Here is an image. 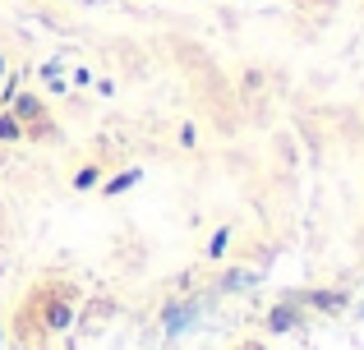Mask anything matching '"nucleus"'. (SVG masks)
I'll return each instance as SVG.
<instances>
[{"label": "nucleus", "mask_w": 364, "mask_h": 350, "mask_svg": "<svg viewBox=\"0 0 364 350\" xmlns=\"http://www.w3.org/2000/svg\"><path fill=\"white\" fill-rule=\"evenodd\" d=\"M37 300V323H42V337H60L74 327V318H79V286H70V281H51V286L33 290Z\"/></svg>", "instance_id": "nucleus-1"}, {"label": "nucleus", "mask_w": 364, "mask_h": 350, "mask_svg": "<svg viewBox=\"0 0 364 350\" xmlns=\"http://www.w3.org/2000/svg\"><path fill=\"white\" fill-rule=\"evenodd\" d=\"M263 323H267V332H295V327L304 323V305L291 295V300H282V305H272V309H267V318H263Z\"/></svg>", "instance_id": "nucleus-2"}, {"label": "nucleus", "mask_w": 364, "mask_h": 350, "mask_svg": "<svg viewBox=\"0 0 364 350\" xmlns=\"http://www.w3.org/2000/svg\"><path fill=\"white\" fill-rule=\"evenodd\" d=\"M5 106L14 111L18 120H23V129H28V125H37V120H46V116H51V111H46V97H42V92H23V88H18L14 97L5 102Z\"/></svg>", "instance_id": "nucleus-3"}, {"label": "nucleus", "mask_w": 364, "mask_h": 350, "mask_svg": "<svg viewBox=\"0 0 364 350\" xmlns=\"http://www.w3.org/2000/svg\"><path fill=\"white\" fill-rule=\"evenodd\" d=\"M194 318H198V300H171L166 314H161V327H166V337H176L185 327H194Z\"/></svg>", "instance_id": "nucleus-4"}, {"label": "nucleus", "mask_w": 364, "mask_h": 350, "mask_svg": "<svg viewBox=\"0 0 364 350\" xmlns=\"http://www.w3.org/2000/svg\"><path fill=\"white\" fill-rule=\"evenodd\" d=\"M304 309H328V314H337V309H346V290H304V295H295Z\"/></svg>", "instance_id": "nucleus-5"}, {"label": "nucleus", "mask_w": 364, "mask_h": 350, "mask_svg": "<svg viewBox=\"0 0 364 350\" xmlns=\"http://www.w3.org/2000/svg\"><path fill=\"white\" fill-rule=\"evenodd\" d=\"M23 138H28V129H23V120H18L14 116V111H9V106H0V143H23Z\"/></svg>", "instance_id": "nucleus-6"}, {"label": "nucleus", "mask_w": 364, "mask_h": 350, "mask_svg": "<svg viewBox=\"0 0 364 350\" xmlns=\"http://www.w3.org/2000/svg\"><path fill=\"white\" fill-rule=\"evenodd\" d=\"M139 180H143V171H139V166H129V171H120V175L102 180V194H107V198H120V194H129V189L139 185Z\"/></svg>", "instance_id": "nucleus-7"}, {"label": "nucleus", "mask_w": 364, "mask_h": 350, "mask_svg": "<svg viewBox=\"0 0 364 350\" xmlns=\"http://www.w3.org/2000/svg\"><path fill=\"white\" fill-rule=\"evenodd\" d=\"M245 286H254V272H249V268H231L222 281H217V295H235V290H245Z\"/></svg>", "instance_id": "nucleus-8"}, {"label": "nucleus", "mask_w": 364, "mask_h": 350, "mask_svg": "<svg viewBox=\"0 0 364 350\" xmlns=\"http://www.w3.org/2000/svg\"><path fill=\"white\" fill-rule=\"evenodd\" d=\"M102 175H107V166H102V162H83L79 171H74L70 185H74V189H97V185H102Z\"/></svg>", "instance_id": "nucleus-9"}, {"label": "nucleus", "mask_w": 364, "mask_h": 350, "mask_svg": "<svg viewBox=\"0 0 364 350\" xmlns=\"http://www.w3.org/2000/svg\"><path fill=\"white\" fill-rule=\"evenodd\" d=\"M28 138H33V143H55V138H60V125L46 116V120H37V125H28Z\"/></svg>", "instance_id": "nucleus-10"}, {"label": "nucleus", "mask_w": 364, "mask_h": 350, "mask_svg": "<svg viewBox=\"0 0 364 350\" xmlns=\"http://www.w3.org/2000/svg\"><path fill=\"white\" fill-rule=\"evenodd\" d=\"M226 249H231V231H213V240H208V258H226Z\"/></svg>", "instance_id": "nucleus-11"}, {"label": "nucleus", "mask_w": 364, "mask_h": 350, "mask_svg": "<svg viewBox=\"0 0 364 350\" xmlns=\"http://www.w3.org/2000/svg\"><path fill=\"white\" fill-rule=\"evenodd\" d=\"M235 350H267V346H263V341H240Z\"/></svg>", "instance_id": "nucleus-12"}, {"label": "nucleus", "mask_w": 364, "mask_h": 350, "mask_svg": "<svg viewBox=\"0 0 364 350\" xmlns=\"http://www.w3.org/2000/svg\"><path fill=\"white\" fill-rule=\"evenodd\" d=\"M5 74H9V65H5V55H0V79H5Z\"/></svg>", "instance_id": "nucleus-13"}, {"label": "nucleus", "mask_w": 364, "mask_h": 350, "mask_svg": "<svg viewBox=\"0 0 364 350\" xmlns=\"http://www.w3.org/2000/svg\"><path fill=\"white\" fill-rule=\"evenodd\" d=\"M0 346H5V318H0Z\"/></svg>", "instance_id": "nucleus-14"}, {"label": "nucleus", "mask_w": 364, "mask_h": 350, "mask_svg": "<svg viewBox=\"0 0 364 350\" xmlns=\"http://www.w3.org/2000/svg\"><path fill=\"white\" fill-rule=\"evenodd\" d=\"M360 318H364V305H360Z\"/></svg>", "instance_id": "nucleus-15"}]
</instances>
